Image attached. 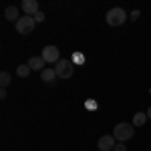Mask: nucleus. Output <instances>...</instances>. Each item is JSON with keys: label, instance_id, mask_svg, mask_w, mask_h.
Instances as JSON below:
<instances>
[{"label": "nucleus", "instance_id": "obj_12", "mask_svg": "<svg viewBox=\"0 0 151 151\" xmlns=\"http://www.w3.org/2000/svg\"><path fill=\"white\" fill-rule=\"evenodd\" d=\"M145 121H147V113H135V117H133V125L135 127H143Z\"/></svg>", "mask_w": 151, "mask_h": 151}, {"label": "nucleus", "instance_id": "obj_19", "mask_svg": "<svg viewBox=\"0 0 151 151\" xmlns=\"http://www.w3.org/2000/svg\"><path fill=\"white\" fill-rule=\"evenodd\" d=\"M147 119H151V107L147 109Z\"/></svg>", "mask_w": 151, "mask_h": 151}, {"label": "nucleus", "instance_id": "obj_11", "mask_svg": "<svg viewBox=\"0 0 151 151\" xmlns=\"http://www.w3.org/2000/svg\"><path fill=\"white\" fill-rule=\"evenodd\" d=\"M85 55L83 52H73V57H70V63L73 65H77V67H81V65H85Z\"/></svg>", "mask_w": 151, "mask_h": 151}, {"label": "nucleus", "instance_id": "obj_13", "mask_svg": "<svg viewBox=\"0 0 151 151\" xmlns=\"http://www.w3.org/2000/svg\"><path fill=\"white\" fill-rule=\"evenodd\" d=\"M10 81H12L10 73H6V70H2V73H0V85H2V89H6V87L10 85Z\"/></svg>", "mask_w": 151, "mask_h": 151}, {"label": "nucleus", "instance_id": "obj_3", "mask_svg": "<svg viewBox=\"0 0 151 151\" xmlns=\"http://www.w3.org/2000/svg\"><path fill=\"white\" fill-rule=\"evenodd\" d=\"M125 18H127V14L123 8H111L107 12V24L109 26H121L125 22Z\"/></svg>", "mask_w": 151, "mask_h": 151}, {"label": "nucleus", "instance_id": "obj_8", "mask_svg": "<svg viewBox=\"0 0 151 151\" xmlns=\"http://www.w3.org/2000/svg\"><path fill=\"white\" fill-rule=\"evenodd\" d=\"M28 67H30V70H45V58L42 57H32L28 58Z\"/></svg>", "mask_w": 151, "mask_h": 151}, {"label": "nucleus", "instance_id": "obj_5", "mask_svg": "<svg viewBox=\"0 0 151 151\" xmlns=\"http://www.w3.org/2000/svg\"><path fill=\"white\" fill-rule=\"evenodd\" d=\"M40 57L45 58V63H58V48L55 45H48V47L42 48Z\"/></svg>", "mask_w": 151, "mask_h": 151}, {"label": "nucleus", "instance_id": "obj_15", "mask_svg": "<svg viewBox=\"0 0 151 151\" xmlns=\"http://www.w3.org/2000/svg\"><path fill=\"white\" fill-rule=\"evenodd\" d=\"M85 107H87V109H97V101H91V99H89V101H85Z\"/></svg>", "mask_w": 151, "mask_h": 151}, {"label": "nucleus", "instance_id": "obj_9", "mask_svg": "<svg viewBox=\"0 0 151 151\" xmlns=\"http://www.w3.org/2000/svg\"><path fill=\"white\" fill-rule=\"evenodd\" d=\"M4 16H6V20H14V22L20 20V16H18V8H16V6H8V8L4 10Z\"/></svg>", "mask_w": 151, "mask_h": 151}, {"label": "nucleus", "instance_id": "obj_4", "mask_svg": "<svg viewBox=\"0 0 151 151\" xmlns=\"http://www.w3.org/2000/svg\"><path fill=\"white\" fill-rule=\"evenodd\" d=\"M55 70H57V77H60V79H70L75 73V65L70 60H58L55 65Z\"/></svg>", "mask_w": 151, "mask_h": 151}, {"label": "nucleus", "instance_id": "obj_16", "mask_svg": "<svg viewBox=\"0 0 151 151\" xmlns=\"http://www.w3.org/2000/svg\"><path fill=\"white\" fill-rule=\"evenodd\" d=\"M35 20H36V22H42V20H45V12H42V10L36 12V14H35Z\"/></svg>", "mask_w": 151, "mask_h": 151}, {"label": "nucleus", "instance_id": "obj_14", "mask_svg": "<svg viewBox=\"0 0 151 151\" xmlns=\"http://www.w3.org/2000/svg\"><path fill=\"white\" fill-rule=\"evenodd\" d=\"M16 75H18L20 79L28 77V75H30V67H28V65H18V69H16Z\"/></svg>", "mask_w": 151, "mask_h": 151}, {"label": "nucleus", "instance_id": "obj_18", "mask_svg": "<svg viewBox=\"0 0 151 151\" xmlns=\"http://www.w3.org/2000/svg\"><path fill=\"white\" fill-rule=\"evenodd\" d=\"M137 16H139V10H133V12H131V16H129V18H131V20H137Z\"/></svg>", "mask_w": 151, "mask_h": 151}, {"label": "nucleus", "instance_id": "obj_10", "mask_svg": "<svg viewBox=\"0 0 151 151\" xmlns=\"http://www.w3.org/2000/svg\"><path fill=\"white\" fill-rule=\"evenodd\" d=\"M57 79V70L55 69H45L42 73H40V81H45V83H52Z\"/></svg>", "mask_w": 151, "mask_h": 151}, {"label": "nucleus", "instance_id": "obj_1", "mask_svg": "<svg viewBox=\"0 0 151 151\" xmlns=\"http://www.w3.org/2000/svg\"><path fill=\"white\" fill-rule=\"evenodd\" d=\"M135 135V125L133 123H119L113 131V137H115L119 143H125L127 139H131Z\"/></svg>", "mask_w": 151, "mask_h": 151}, {"label": "nucleus", "instance_id": "obj_7", "mask_svg": "<svg viewBox=\"0 0 151 151\" xmlns=\"http://www.w3.org/2000/svg\"><path fill=\"white\" fill-rule=\"evenodd\" d=\"M22 10L26 12V16H35L36 12H40V6L36 0H22Z\"/></svg>", "mask_w": 151, "mask_h": 151}, {"label": "nucleus", "instance_id": "obj_6", "mask_svg": "<svg viewBox=\"0 0 151 151\" xmlns=\"http://www.w3.org/2000/svg\"><path fill=\"white\" fill-rule=\"evenodd\" d=\"M115 145H117V139L113 135H103L101 139L97 141V147L101 151H111V149H115Z\"/></svg>", "mask_w": 151, "mask_h": 151}, {"label": "nucleus", "instance_id": "obj_17", "mask_svg": "<svg viewBox=\"0 0 151 151\" xmlns=\"http://www.w3.org/2000/svg\"><path fill=\"white\" fill-rule=\"evenodd\" d=\"M113 151H127V145H125V143H117Z\"/></svg>", "mask_w": 151, "mask_h": 151}, {"label": "nucleus", "instance_id": "obj_2", "mask_svg": "<svg viewBox=\"0 0 151 151\" xmlns=\"http://www.w3.org/2000/svg\"><path fill=\"white\" fill-rule=\"evenodd\" d=\"M14 24H16V32L18 35H30L36 26V20H35V16H20V20Z\"/></svg>", "mask_w": 151, "mask_h": 151}]
</instances>
